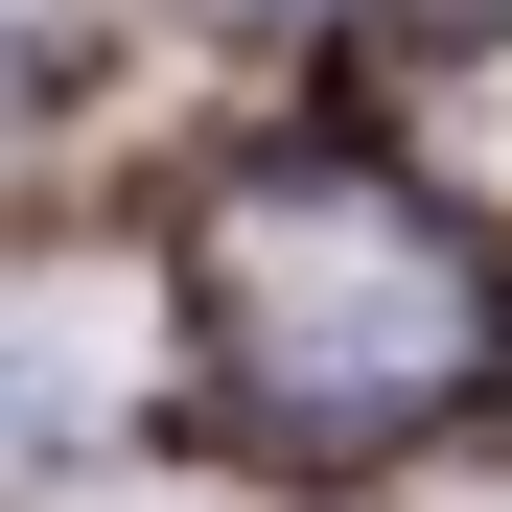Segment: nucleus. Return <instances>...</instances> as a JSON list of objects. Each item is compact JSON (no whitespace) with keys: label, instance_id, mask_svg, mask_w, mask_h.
<instances>
[{"label":"nucleus","instance_id":"nucleus-1","mask_svg":"<svg viewBox=\"0 0 512 512\" xmlns=\"http://www.w3.org/2000/svg\"><path fill=\"white\" fill-rule=\"evenodd\" d=\"M187 303H210L233 443H280V466L419 443V419L489 396V280H466V233H443V187H373V163H233L210 233H187Z\"/></svg>","mask_w":512,"mask_h":512}]
</instances>
